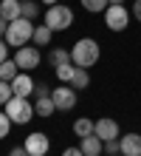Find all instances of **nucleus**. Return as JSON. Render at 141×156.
I'll use <instances>...</instances> for the list:
<instances>
[{"label": "nucleus", "instance_id": "obj_23", "mask_svg": "<svg viewBox=\"0 0 141 156\" xmlns=\"http://www.w3.org/2000/svg\"><path fill=\"white\" fill-rule=\"evenodd\" d=\"M12 97H14V91H12V82L0 80V105H6V102H8Z\"/></svg>", "mask_w": 141, "mask_h": 156}, {"label": "nucleus", "instance_id": "obj_17", "mask_svg": "<svg viewBox=\"0 0 141 156\" xmlns=\"http://www.w3.org/2000/svg\"><path fill=\"white\" fill-rule=\"evenodd\" d=\"M48 62L54 68H59V66H65V62H71V51H65V48H51L48 51Z\"/></svg>", "mask_w": 141, "mask_h": 156}, {"label": "nucleus", "instance_id": "obj_14", "mask_svg": "<svg viewBox=\"0 0 141 156\" xmlns=\"http://www.w3.org/2000/svg\"><path fill=\"white\" fill-rule=\"evenodd\" d=\"M20 74V66H17L14 60H3L0 62V80H6V82H14V77Z\"/></svg>", "mask_w": 141, "mask_h": 156}, {"label": "nucleus", "instance_id": "obj_26", "mask_svg": "<svg viewBox=\"0 0 141 156\" xmlns=\"http://www.w3.org/2000/svg\"><path fill=\"white\" fill-rule=\"evenodd\" d=\"M34 97L37 99H40V97H51V88L45 85V82H37V85H34Z\"/></svg>", "mask_w": 141, "mask_h": 156}, {"label": "nucleus", "instance_id": "obj_30", "mask_svg": "<svg viewBox=\"0 0 141 156\" xmlns=\"http://www.w3.org/2000/svg\"><path fill=\"white\" fill-rule=\"evenodd\" d=\"M6 31H8V20H6V17H0V40L6 37Z\"/></svg>", "mask_w": 141, "mask_h": 156}, {"label": "nucleus", "instance_id": "obj_19", "mask_svg": "<svg viewBox=\"0 0 141 156\" xmlns=\"http://www.w3.org/2000/svg\"><path fill=\"white\" fill-rule=\"evenodd\" d=\"M107 6H110V0H82V9L90 14H105Z\"/></svg>", "mask_w": 141, "mask_h": 156}, {"label": "nucleus", "instance_id": "obj_16", "mask_svg": "<svg viewBox=\"0 0 141 156\" xmlns=\"http://www.w3.org/2000/svg\"><path fill=\"white\" fill-rule=\"evenodd\" d=\"M34 111H37V116H51V114L56 111V105H54L51 97H40V99L34 102Z\"/></svg>", "mask_w": 141, "mask_h": 156}, {"label": "nucleus", "instance_id": "obj_13", "mask_svg": "<svg viewBox=\"0 0 141 156\" xmlns=\"http://www.w3.org/2000/svg\"><path fill=\"white\" fill-rule=\"evenodd\" d=\"M79 148L85 156H102V148H105V142L99 139L96 133H90V136H85V139L79 142Z\"/></svg>", "mask_w": 141, "mask_h": 156}, {"label": "nucleus", "instance_id": "obj_28", "mask_svg": "<svg viewBox=\"0 0 141 156\" xmlns=\"http://www.w3.org/2000/svg\"><path fill=\"white\" fill-rule=\"evenodd\" d=\"M62 156H85V153H82V148H65Z\"/></svg>", "mask_w": 141, "mask_h": 156}, {"label": "nucleus", "instance_id": "obj_20", "mask_svg": "<svg viewBox=\"0 0 141 156\" xmlns=\"http://www.w3.org/2000/svg\"><path fill=\"white\" fill-rule=\"evenodd\" d=\"M51 34H54V31H51L45 23H42V26H34V43H37V45H48V43H51Z\"/></svg>", "mask_w": 141, "mask_h": 156}, {"label": "nucleus", "instance_id": "obj_8", "mask_svg": "<svg viewBox=\"0 0 141 156\" xmlns=\"http://www.w3.org/2000/svg\"><path fill=\"white\" fill-rule=\"evenodd\" d=\"M23 148L28 151V156H45V153H48V148H51V142H48V136H45L42 131H34V133L25 136Z\"/></svg>", "mask_w": 141, "mask_h": 156}, {"label": "nucleus", "instance_id": "obj_5", "mask_svg": "<svg viewBox=\"0 0 141 156\" xmlns=\"http://www.w3.org/2000/svg\"><path fill=\"white\" fill-rule=\"evenodd\" d=\"M105 23L110 31H124L130 26V12L124 9V3H110L105 9Z\"/></svg>", "mask_w": 141, "mask_h": 156}, {"label": "nucleus", "instance_id": "obj_12", "mask_svg": "<svg viewBox=\"0 0 141 156\" xmlns=\"http://www.w3.org/2000/svg\"><path fill=\"white\" fill-rule=\"evenodd\" d=\"M0 17H6L8 23L23 17V3L20 0H0Z\"/></svg>", "mask_w": 141, "mask_h": 156}, {"label": "nucleus", "instance_id": "obj_29", "mask_svg": "<svg viewBox=\"0 0 141 156\" xmlns=\"http://www.w3.org/2000/svg\"><path fill=\"white\" fill-rule=\"evenodd\" d=\"M133 17L141 23V0H136V3H133Z\"/></svg>", "mask_w": 141, "mask_h": 156}, {"label": "nucleus", "instance_id": "obj_31", "mask_svg": "<svg viewBox=\"0 0 141 156\" xmlns=\"http://www.w3.org/2000/svg\"><path fill=\"white\" fill-rule=\"evenodd\" d=\"M8 156H28V151L20 145V148H12V153H8Z\"/></svg>", "mask_w": 141, "mask_h": 156}, {"label": "nucleus", "instance_id": "obj_9", "mask_svg": "<svg viewBox=\"0 0 141 156\" xmlns=\"http://www.w3.org/2000/svg\"><path fill=\"white\" fill-rule=\"evenodd\" d=\"M93 133L99 136L102 142H107V139H119V122L116 119H96V125H93Z\"/></svg>", "mask_w": 141, "mask_h": 156}, {"label": "nucleus", "instance_id": "obj_10", "mask_svg": "<svg viewBox=\"0 0 141 156\" xmlns=\"http://www.w3.org/2000/svg\"><path fill=\"white\" fill-rule=\"evenodd\" d=\"M121 156H141V133H124L119 136Z\"/></svg>", "mask_w": 141, "mask_h": 156}, {"label": "nucleus", "instance_id": "obj_25", "mask_svg": "<svg viewBox=\"0 0 141 156\" xmlns=\"http://www.w3.org/2000/svg\"><path fill=\"white\" fill-rule=\"evenodd\" d=\"M105 153H107V156H116V153H121V145H119V139H107V142H105Z\"/></svg>", "mask_w": 141, "mask_h": 156}, {"label": "nucleus", "instance_id": "obj_11", "mask_svg": "<svg viewBox=\"0 0 141 156\" xmlns=\"http://www.w3.org/2000/svg\"><path fill=\"white\" fill-rule=\"evenodd\" d=\"M12 91H14V97H31L34 94V80L28 77V71H20V74L14 77Z\"/></svg>", "mask_w": 141, "mask_h": 156}, {"label": "nucleus", "instance_id": "obj_3", "mask_svg": "<svg viewBox=\"0 0 141 156\" xmlns=\"http://www.w3.org/2000/svg\"><path fill=\"white\" fill-rule=\"evenodd\" d=\"M6 114H8V119H12L14 125H25V122H31L37 116L34 105L28 102V97H12L6 102Z\"/></svg>", "mask_w": 141, "mask_h": 156}, {"label": "nucleus", "instance_id": "obj_7", "mask_svg": "<svg viewBox=\"0 0 141 156\" xmlns=\"http://www.w3.org/2000/svg\"><path fill=\"white\" fill-rule=\"evenodd\" d=\"M14 62L20 66V71H34L37 66H40V51H37V45H23V48H17Z\"/></svg>", "mask_w": 141, "mask_h": 156}, {"label": "nucleus", "instance_id": "obj_15", "mask_svg": "<svg viewBox=\"0 0 141 156\" xmlns=\"http://www.w3.org/2000/svg\"><path fill=\"white\" fill-rule=\"evenodd\" d=\"M93 125H96L93 119H88V116H79L76 122H73V133H76L79 139H85V136H90V133H93Z\"/></svg>", "mask_w": 141, "mask_h": 156}, {"label": "nucleus", "instance_id": "obj_6", "mask_svg": "<svg viewBox=\"0 0 141 156\" xmlns=\"http://www.w3.org/2000/svg\"><path fill=\"white\" fill-rule=\"evenodd\" d=\"M51 99H54L56 111H73V108H76V88H71L68 82H62V85H56L51 91Z\"/></svg>", "mask_w": 141, "mask_h": 156}, {"label": "nucleus", "instance_id": "obj_2", "mask_svg": "<svg viewBox=\"0 0 141 156\" xmlns=\"http://www.w3.org/2000/svg\"><path fill=\"white\" fill-rule=\"evenodd\" d=\"M3 40H6L8 45H14V48H23V45H28V40H34V20H25V17H17V20H12Z\"/></svg>", "mask_w": 141, "mask_h": 156}, {"label": "nucleus", "instance_id": "obj_1", "mask_svg": "<svg viewBox=\"0 0 141 156\" xmlns=\"http://www.w3.org/2000/svg\"><path fill=\"white\" fill-rule=\"evenodd\" d=\"M102 57V48H99V43L93 40V37H82L73 43V48H71V62L76 68H90V66H96Z\"/></svg>", "mask_w": 141, "mask_h": 156}, {"label": "nucleus", "instance_id": "obj_32", "mask_svg": "<svg viewBox=\"0 0 141 156\" xmlns=\"http://www.w3.org/2000/svg\"><path fill=\"white\" fill-rule=\"evenodd\" d=\"M42 3H45V6H56L59 0H42Z\"/></svg>", "mask_w": 141, "mask_h": 156}, {"label": "nucleus", "instance_id": "obj_18", "mask_svg": "<svg viewBox=\"0 0 141 156\" xmlns=\"http://www.w3.org/2000/svg\"><path fill=\"white\" fill-rule=\"evenodd\" d=\"M88 85H90V74H88V68H76V74H73V80H71V88L82 91V88H88Z\"/></svg>", "mask_w": 141, "mask_h": 156}, {"label": "nucleus", "instance_id": "obj_24", "mask_svg": "<svg viewBox=\"0 0 141 156\" xmlns=\"http://www.w3.org/2000/svg\"><path fill=\"white\" fill-rule=\"evenodd\" d=\"M8 131H12V119H8V114L3 111V114H0V139L8 136Z\"/></svg>", "mask_w": 141, "mask_h": 156}, {"label": "nucleus", "instance_id": "obj_4", "mask_svg": "<svg viewBox=\"0 0 141 156\" xmlns=\"http://www.w3.org/2000/svg\"><path fill=\"white\" fill-rule=\"evenodd\" d=\"M71 23H73V12L68 6H62V3L48 6V12H45V26H48L51 31H65V29H71Z\"/></svg>", "mask_w": 141, "mask_h": 156}, {"label": "nucleus", "instance_id": "obj_27", "mask_svg": "<svg viewBox=\"0 0 141 156\" xmlns=\"http://www.w3.org/2000/svg\"><path fill=\"white\" fill-rule=\"evenodd\" d=\"M3 60H8V43L0 40V62H3Z\"/></svg>", "mask_w": 141, "mask_h": 156}, {"label": "nucleus", "instance_id": "obj_33", "mask_svg": "<svg viewBox=\"0 0 141 156\" xmlns=\"http://www.w3.org/2000/svg\"><path fill=\"white\" fill-rule=\"evenodd\" d=\"M110 3H124V0H110Z\"/></svg>", "mask_w": 141, "mask_h": 156}, {"label": "nucleus", "instance_id": "obj_21", "mask_svg": "<svg viewBox=\"0 0 141 156\" xmlns=\"http://www.w3.org/2000/svg\"><path fill=\"white\" fill-rule=\"evenodd\" d=\"M73 74H76V66H73V62H65V66H59V68H56V77H59L62 82H68V85H71Z\"/></svg>", "mask_w": 141, "mask_h": 156}, {"label": "nucleus", "instance_id": "obj_22", "mask_svg": "<svg viewBox=\"0 0 141 156\" xmlns=\"http://www.w3.org/2000/svg\"><path fill=\"white\" fill-rule=\"evenodd\" d=\"M37 14H40L37 0H23V17H25V20H37Z\"/></svg>", "mask_w": 141, "mask_h": 156}]
</instances>
